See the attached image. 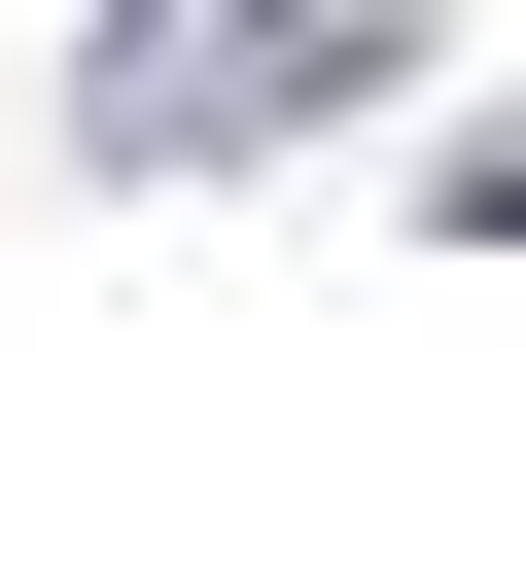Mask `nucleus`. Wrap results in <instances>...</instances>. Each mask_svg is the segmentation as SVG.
<instances>
[{
	"instance_id": "obj_1",
	"label": "nucleus",
	"mask_w": 526,
	"mask_h": 561,
	"mask_svg": "<svg viewBox=\"0 0 526 561\" xmlns=\"http://www.w3.org/2000/svg\"><path fill=\"white\" fill-rule=\"evenodd\" d=\"M351 70H386V0H105V35H70V140H105V175H245V140L351 105Z\"/></svg>"
},
{
	"instance_id": "obj_2",
	"label": "nucleus",
	"mask_w": 526,
	"mask_h": 561,
	"mask_svg": "<svg viewBox=\"0 0 526 561\" xmlns=\"http://www.w3.org/2000/svg\"><path fill=\"white\" fill-rule=\"evenodd\" d=\"M456 210H526V140H456Z\"/></svg>"
}]
</instances>
